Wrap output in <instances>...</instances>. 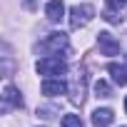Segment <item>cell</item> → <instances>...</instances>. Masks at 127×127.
I'll return each mask as SVG.
<instances>
[{"label": "cell", "mask_w": 127, "mask_h": 127, "mask_svg": "<svg viewBox=\"0 0 127 127\" xmlns=\"http://www.w3.org/2000/svg\"><path fill=\"white\" fill-rule=\"evenodd\" d=\"M62 127H82L80 115H65L62 117Z\"/></svg>", "instance_id": "8fae6325"}, {"label": "cell", "mask_w": 127, "mask_h": 127, "mask_svg": "<svg viewBox=\"0 0 127 127\" xmlns=\"http://www.w3.org/2000/svg\"><path fill=\"white\" fill-rule=\"evenodd\" d=\"M70 47V40L65 32H50L42 42H40V50L42 52H52V55H60V52H67Z\"/></svg>", "instance_id": "3957f363"}, {"label": "cell", "mask_w": 127, "mask_h": 127, "mask_svg": "<svg viewBox=\"0 0 127 127\" xmlns=\"http://www.w3.org/2000/svg\"><path fill=\"white\" fill-rule=\"evenodd\" d=\"M45 15H47L50 23H60L62 18H65V3H62V0H47Z\"/></svg>", "instance_id": "5b68a950"}, {"label": "cell", "mask_w": 127, "mask_h": 127, "mask_svg": "<svg viewBox=\"0 0 127 127\" xmlns=\"http://www.w3.org/2000/svg\"><path fill=\"white\" fill-rule=\"evenodd\" d=\"M95 95L97 97H112V90H110V85L105 80H97L95 82Z\"/></svg>", "instance_id": "30bf717a"}, {"label": "cell", "mask_w": 127, "mask_h": 127, "mask_svg": "<svg viewBox=\"0 0 127 127\" xmlns=\"http://www.w3.org/2000/svg\"><path fill=\"white\" fill-rule=\"evenodd\" d=\"M125 112H127V100H125Z\"/></svg>", "instance_id": "5bb4252c"}, {"label": "cell", "mask_w": 127, "mask_h": 127, "mask_svg": "<svg viewBox=\"0 0 127 127\" xmlns=\"http://www.w3.org/2000/svg\"><path fill=\"white\" fill-rule=\"evenodd\" d=\"M125 3H127V0H107V8L110 10H122Z\"/></svg>", "instance_id": "4fadbf2b"}, {"label": "cell", "mask_w": 127, "mask_h": 127, "mask_svg": "<svg viewBox=\"0 0 127 127\" xmlns=\"http://www.w3.org/2000/svg\"><path fill=\"white\" fill-rule=\"evenodd\" d=\"M102 18H105L107 23H120V20H122V15H117V10H105Z\"/></svg>", "instance_id": "7c38bea8"}, {"label": "cell", "mask_w": 127, "mask_h": 127, "mask_svg": "<svg viewBox=\"0 0 127 127\" xmlns=\"http://www.w3.org/2000/svg\"><path fill=\"white\" fill-rule=\"evenodd\" d=\"M67 92V82L60 80V77H45L42 80V95L47 97H57V95H65Z\"/></svg>", "instance_id": "277c9868"}, {"label": "cell", "mask_w": 127, "mask_h": 127, "mask_svg": "<svg viewBox=\"0 0 127 127\" xmlns=\"http://www.w3.org/2000/svg\"><path fill=\"white\" fill-rule=\"evenodd\" d=\"M107 72L112 75V82H115V85H120V87L127 85V67H125V65L110 62V65H107Z\"/></svg>", "instance_id": "ba28073f"}, {"label": "cell", "mask_w": 127, "mask_h": 127, "mask_svg": "<svg viewBox=\"0 0 127 127\" xmlns=\"http://www.w3.org/2000/svg\"><path fill=\"white\" fill-rule=\"evenodd\" d=\"M3 100H5V105L23 107V97H20V92H18L15 85H5V90H3Z\"/></svg>", "instance_id": "9c48e42d"}, {"label": "cell", "mask_w": 127, "mask_h": 127, "mask_svg": "<svg viewBox=\"0 0 127 127\" xmlns=\"http://www.w3.org/2000/svg\"><path fill=\"white\" fill-rule=\"evenodd\" d=\"M92 18H95V5H90V3H80V5L70 8V25L75 30H80L87 23H92Z\"/></svg>", "instance_id": "7a4b0ae2"}, {"label": "cell", "mask_w": 127, "mask_h": 127, "mask_svg": "<svg viewBox=\"0 0 127 127\" xmlns=\"http://www.w3.org/2000/svg\"><path fill=\"white\" fill-rule=\"evenodd\" d=\"M112 122H115V112L110 107H97L92 112V125L95 127H110Z\"/></svg>", "instance_id": "52a82bcc"}, {"label": "cell", "mask_w": 127, "mask_h": 127, "mask_svg": "<svg viewBox=\"0 0 127 127\" xmlns=\"http://www.w3.org/2000/svg\"><path fill=\"white\" fill-rule=\"evenodd\" d=\"M35 70H37V75H45V77H60L67 72V62L60 55H45L42 60L35 62Z\"/></svg>", "instance_id": "6da1fadb"}, {"label": "cell", "mask_w": 127, "mask_h": 127, "mask_svg": "<svg viewBox=\"0 0 127 127\" xmlns=\"http://www.w3.org/2000/svg\"><path fill=\"white\" fill-rule=\"evenodd\" d=\"M28 5H32V0H28Z\"/></svg>", "instance_id": "9a60e30c"}, {"label": "cell", "mask_w": 127, "mask_h": 127, "mask_svg": "<svg viewBox=\"0 0 127 127\" xmlns=\"http://www.w3.org/2000/svg\"><path fill=\"white\" fill-rule=\"evenodd\" d=\"M97 42H100L102 55H117V52H120V42H117L110 32H100V35H97Z\"/></svg>", "instance_id": "8992f818"}]
</instances>
